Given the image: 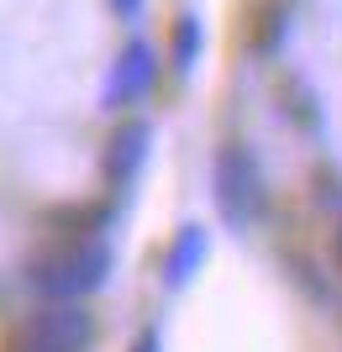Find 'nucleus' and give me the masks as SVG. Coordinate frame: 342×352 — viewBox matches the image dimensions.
<instances>
[{
	"label": "nucleus",
	"instance_id": "39448f33",
	"mask_svg": "<svg viewBox=\"0 0 342 352\" xmlns=\"http://www.w3.org/2000/svg\"><path fill=\"white\" fill-rule=\"evenodd\" d=\"M153 85H158V47L132 37L121 47V58L111 63V79H105V111H132L137 100H148Z\"/></svg>",
	"mask_w": 342,
	"mask_h": 352
},
{
	"label": "nucleus",
	"instance_id": "20e7f679",
	"mask_svg": "<svg viewBox=\"0 0 342 352\" xmlns=\"http://www.w3.org/2000/svg\"><path fill=\"white\" fill-rule=\"evenodd\" d=\"M148 153H153V126L148 116H121L105 137V153H100V174L116 195H132L142 168H148Z\"/></svg>",
	"mask_w": 342,
	"mask_h": 352
},
{
	"label": "nucleus",
	"instance_id": "4468645a",
	"mask_svg": "<svg viewBox=\"0 0 342 352\" xmlns=\"http://www.w3.org/2000/svg\"><path fill=\"white\" fill-rule=\"evenodd\" d=\"M0 352H37V347H27V342H16L11 331H6V342H0Z\"/></svg>",
	"mask_w": 342,
	"mask_h": 352
},
{
	"label": "nucleus",
	"instance_id": "f03ea898",
	"mask_svg": "<svg viewBox=\"0 0 342 352\" xmlns=\"http://www.w3.org/2000/svg\"><path fill=\"white\" fill-rule=\"evenodd\" d=\"M211 206L226 232H253L268 216V179L258 153L242 137H226L211 158Z\"/></svg>",
	"mask_w": 342,
	"mask_h": 352
},
{
	"label": "nucleus",
	"instance_id": "423d86ee",
	"mask_svg": "<svg viewBox=\"0 0 342 352\" xmlns=\"http://www.w3.org/2000/svg\"><path fill=\"white\" fill-rule=\"evenodd\" d=\"M206 258H211V226H200V221L174 226V236H169L164 252H158V284H164L169 294L190 289L195 274L206 268Z\"/></svg>",
	"mask_w": 342,
	"mask_h": 352
},
{
	"label": "nucleus",
	"instance_id": "7ed1b4c3",
	"mask_svg": "<svg viewBox=\"0 0 342 352\" xmlns=\"http://www.w3.org/2000/svg\"><path fill=\"white\" fill-rule=\"evenodd\" d=\"M11 337L37 352H89L100 337V321L89 300H32L11 321Z\"/></svg>",
	"mask_w": 342,
	"mask_h": 352
},
{
	"label": "nucleus",
	"instance_id": "1a4fd4ad",
	"mask_svg": "<svg viewBox=\"0 0 342 352\" xmlns=\"http://www.w3.org/2000/svg\"><path fill=\"white\" fill-rule=\"evenodd\" d=\"M169 58H174L179 74L195 69V58H200V21L195 16H174V27H169Z\"/></svg>",
	"mask_w": 342,
	"mask_h": 352
},
{
	"label": "nucleus",
	"instance_id": "f8f14e48",
	"mask_svg": "<svg viewBox=\"0 0 342 352\" xmlns=\"http://www.w3.org/2000/svg\"><path fill=\"white\" fill-rule=\"evenodd\" d=\"M111 11H116L121 21H137V16H142V0H111Z\"/></svg>",
	"mask_w": 342,
	"mask_h": 352
},
{
	"label": "nucleus",
	"instance_id": "9d476101",
	"mask_svg": "<svg viewBox=\"0 0 342 352\" xmlns=\"http://www.w3.org/2000/svg\"><path fill=\"white\" fill-rule=\"evenodd\" d=\"M311 200L327 210L332 221H342V174L332 168V163H316L311 168Z\"/></svg>",
	"mask_w": 342,
	"mask_h": 352
},
{
	"label": "nucleus",
	"instance_id": "f257e3e1",
	"mask_svg": "<svg viewBox=\"0 0 342 352\" xmlns=\"http://www.w3.org/2000/svg\"><path fill=\"white\" fill-rule=\"evenodd\" d=\"M116 279V248L105 236H47L21 258V284L32 300H95Z\"/></svg>",
	"mask_w": 342,
	"mask_h": 352
},
{
	"label": "nucleus",
	"instance_id": "ddd939ff",
	"mask_svg": "<svg viewBox=\"0 0 342 352\" xmlns=\"http://www.w3.org/2000/svg\"><path fill=\"white\" fill-rule=\"evenodd\" d=\"M332 268H337V279H342V221L332 226Z\"/></svg>",
	"mask_w": 342,
	"mask_h": 352
},
{
	"label": "nucleus",
	"instance_id": "0eeeda50",
	"mask_svg": "<svg viewBox=\"0 0 342 352\" xmlns=\"http://www.w3.org/2000/svg\"><path fill=\"white\" fill-rule=\"evenodd\" d=\"M47 236H105V226L116 221V200L111 195H95V200H79V206H58L47 210Z\"/></svg>",
	"mask_w": 342,
	"mask_h": 352
},
{
	"label": "nucleus",
	"instance_id": "6e6552de",
	"mask_svg": "<svg viewBox=\"0 0 342 352\" xmlns=\"http://www.w3.org/2000/svg\"><path fill=\"white\" fill-rule=\"evenodd\" d=\"M279 111L295 121L300 132H316V126H321V105H316L311 85H306L300 74H284L279 79Z\"/></svg>",
	"mask_w": 342,
	"mask_h": 352
},
{
	"label": "nucleus",
	"instance_id": "9b49d317",
	"mask_svg": "<svg viewBox=\"0 0 342 352\" xmlns=\"http://www.w3.org/2000/svg\"><path fill=\"white\" fill-rule=\"evenodd\" d=\"M127 352H164V331H158V326H142Z\"/></svg>",
	"mask_w": 342,
	"mask_h": 352
}]
</instances>
